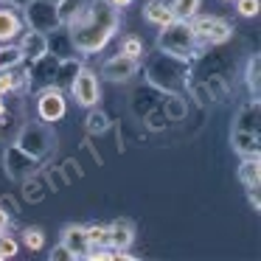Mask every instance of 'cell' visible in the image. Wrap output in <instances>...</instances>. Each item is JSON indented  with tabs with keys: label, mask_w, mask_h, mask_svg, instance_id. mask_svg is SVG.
Listing matches in <instances>:
<instances>
[{
	"label": "cell",
	"mask_w": 261,
	"mask_h": 261,
	"mask_svg": "<svg viewBox=\"0 0 261 261\" xmlns=\"http://www.w3.org/2000/svg\"><path fill=\"white\" fill-rule=\"evenodd\" d=\"M191 31L197 37V42H225L227 37L233 34L230 23L219 17H199L191 20Z\"/></svg>",
	"instance_id": "52a82bcc"
},
{
	"label": "cell",
	"mask_w": 261,
	"mask_h": 261,
	"mask_svg": "<svg viewBox=\"0 0 261 261\" xmlns=\"http://www.w3.org/2000/svg\"><path fill=\"white\" fill-rule=\"evenodd\" d=\"M239 180H242L244 186H258L261 182V160H258V154L242 160V166H239Z\"/></svg>",
	"instance_id": "e0dca14e"
},
{
	"label": "cell",
	"mask_w": 261,
	"mask_h": 261,
	"mask_svg": "<svg viewBox=\"0 0 261 261\" xmlns=\"http://www.w3.org/2000/svg\"><path fill=\"white\" fill-rule=\"evenodd\" d=\"M115 31H118V9L110 0L85 3V9L68 23L70 42L82 54H98Z\"/></svg>",
	"instance_id": "6da1fadb"
},
{
	"label": "cell",
	"mask_w": 261,
	"mask_h": 261,
	"mask_svg": "<svg viewBox=\"0 0 261 261\" xmlns=\"http://www.w3.org/2000/svg\"><path fill=\"white\" fill-rule=\"evenodd\" d=\"M65 110H68V101L62 96V87H42L40 101H37V113L45 124H54V121L65 118Z\"/></svg>",
	"instance_id": "8992f818"
},
{
	"label": "cell",
	"mask_w": 261,
	"mask_h": 261,
	"mask_svg": "<svg viewBox=\"0 0 261 261\" xmlns=\"http://www.w3.org/2000/svg\"><path fill=\"white\" fill-rule=\"evenodd\" d=\"M23 31V20H20L17 12H12V9H0V45L9 40H14V37Z\"/></svg>",
	"instance_id": "9a60e30c"
},
{
	"label": "cell",
	"mask_w": 261,
	"mask_h": 261,
	"mask_svg": "<svg viewBox=\"0 0 261 261\" xmlns=\"http://www.w3.org/2000/svg\"><path fill=\"white\" fill-rule=\"evenodd\" d=\"M110 3H113L115 9H126V6L132 3V0H110Z\"/></svg>",
	"instance_id": "d6a6232c"
},
{
	"label": "cell",
	"mask_w": 261,
	"mask_h": 261,
	"mask_svg": "<svg viewBox=\"0 0 261 261\" xmlns=\"http://www.w3.org/2000/svg\"><path fill=\"white\" fill-rule=\"evenodd\" d=\"M70 93H73V98H76V104L79 107H96L98 104V76L93 73V70H87V68H82L79 73H76V79H73V85H70Z\"/></svg>",
	"instance_id": "5b68a950"
},
{
	"label": "cell",
	"mask_w": 261,
	"mask_h": 261,
	"mask_svg": "<svg viewBox=\"0 0 261 261\" xmlns=\"http://www.w3.org/2000/svg\"><path fill=\"white\" fill-rule=\"evenodd\" d=\"M258 68H261V59H258V57H253V59L247 62V73H244V79H247V87H250L253 93H258V90H261Z\"/></svg>",
	"instance_id": "484cf974"
},
{
	"label": "cell",
	"mask_w": 261,
	"mask_h": 261,
	"mask_svg": "<svg viewBox=\"0 0 261 261\" xmlns=\"http://www.w3.org/2000/svg\"><path fill=\"white\" fill-rule=\"evenodd\" d=\"M17 146H23L29 154H34V158L40 160V158H45V152H51L54 135H51V129H45L42 124H29L23 129V135H20Z\"/></svg>",
	"instance_id": "277c9868"
},
{
	"label": "cell",
	"mask_w": 261,
	"mask_h": 261,
	"mask_svg": "<svg viewBox=\"0 0 261 261\" xmlns=\"http://www.w3.org/2000/svg\"><path fill=\"white\" fill-rule=\"evenodd\" d=\"M23 62V51H20L17 45H6V48H0V70H9L14 68V65Z\"/></svg>",
	"instance_id": "603a6c76"
},
{
	"label": "cell",
	"mask_w": 261,
	"mask_h": 261,
	"mask_svg": "<svg viewBox=\"0 0 261 261\" xmlns=\"http://www.w3.org/2000/svg\"><path fill=\"white\" fill-rule=\"evenodd\" d=\"M163 115H169L171 121H180V118H186V101H182V98L177 96V93H169V96H166Z\"/></svg>",
	"instance_id": "44dd1931"
},
{
	"label": "cell",
	"mask_w": 261,
	"mask_h": 261,
	"mask_svg": "<svg viewBox=\"0 0 261 261\" xmlns=\"http://www.w3.org/2000/svg\"><path fill=\"white\" fill-rule=\"evenodd\" d=\"M85 236H87V244L93 247H107V225H93V227H85Z\"/></svg>",
	"instance_id": "cb8c5ba5"
},
{
	"label": "cell",
	"mask_w": 261,
	"mask_h": 261,
	"mask_svg": "<svg viewBox=\"0 0 261 261\" xmlns=\"http://www.w3.org/2000/svg\"><path fill=\"white\" fill-rule=\"evenodd\" d=\"M34 166H37V158H34V154H29L23 146H12V149H9V154H6V171L12 177H17V180H20V177H25L31 169H34Z\"/></svg>",
	"instance_id": "9c48e42d"
},
{
	"label": "cell",
	"mask_w": 261,
	"mask_h": 261,
	"mask_svg": "<svg viewBox=\"0 0 261 261\" xmlns=\"http://www.w3.org/2000/svg\"><path fill=\"white\" fill-rule=\"evenodd\" d=\"M143 20L163 29L166 23H171V20H174V14H171L169 3H163V0H149L146 6H143Z\"/></svg>",
	"instance_id": "5bb4252c"
},
{
	"label": "cell",
	"mask_w": 261,
	"mask_h": 261,
	"mask_svg": "<svg viewBox=\"0 0 261 261\" xmlns=\"http://www.w3.org/2000/svg\"><path fill=\"white\" fill-rule=\"evenodd\" d=\"M85 9V0H57V12H59V23L68 25L76 14Z\"/></svg>",
	"instance_id": "ffe728a7"
},
{
	"label": "cell",
	"mask_w": 261,
	"mask_h": 261,
	"mask_svg": "<svg viewBox=\"0 0 261 261\" xmlns=\"http://www.w3.org/2000/svg\"><path fill=\"white\" fill-rule=\"evenodd\" d=\"M25 20H29L31 29L37 31H54L59 23V12H57V3H51V0H31V3H25Z\"/></svg>",
	"instance_id": "3957f363"
},
{
	"label": "cell",
	"mask_w": 261,
	"mask_h": 261,
	"mask_svg": "<svg viewBox=\"0 0 261 261\" xmlns=\"http://www.w3.org/2000/svg\"><path fill=\"white\" fill-rule=\"evenodd\" d=\"M6 225H9V214H6L3 208H0V233L6 230Z\"/></svg>",
	"instance_id": "1f68e13d"
},
{
	"label": "cell",
	"mask_w": 261,
	"mask_h": 261,
	"mask_svg": "<svg viewBox=\"0 0 261 261\" xmlns=\"http://www.w3.org/2000/svg\"><path fill=\"white\" fill-rule=\"evenodd\" d=\"M62 244L73 253V258H87L90 253V244H87V236H85V227L79 225H70L62 230Z\"/></svg>",
	"instance_id": "8fae6325"
},
{
	"label": "cell",
	"mask_w": 261,
	"mask_h": 261,
	"mask_svg": "<svg viewBox=\"0 0 261 261\" xmlns=\"http://www.w3.org/2000/svg\"><path fill=\"white\" fill-rule=\"evenodd\" d=\"M20 51H23V59H31V62L42 59L48 54V34H42V31H37V29H29L23 37Z\"/></svg>",
	"instance_id": "30bf717a"
},
{
	"label": "cell",
	"mask_w": 261,
	"mask_h": 261,
	"mask_svg": "<svg viewBox=\"0 0 261 261\" xmlns=\"http://www.w3.org/2000/svg\"><path fill=\"white\" fill-rule=\"evenodd\" d=\"M247 199H250V205H253L255 211L261 208V194H258V186H247Z\"/></svg>",
	"instance_id": "4dcf8cb0"
},
{
	"label": "cell",
	"mask_w": 261,
	"mask_h": 261,
	"mask_svg": "<svg viewBox=\"0 0 261 261\" xmlns=\"http://www.w3.org/2000/svg\"><path fill=\"white\" fill-rule=\"evenodd\" d=\"M135 73H138V59H129V57H124V54L107 59L104 68H101V76L110 79V82H126V79H132Z\"/></svg>",
	"instance_id": "ba28073f"
},
{
	"label": "cell",
	"mask_w": 261,
	"mask_h": 261,
	"mask_svg": "<svg viewBox=\"0 0 261 261\" xmlns=\"http://www.w3.org/2000/svg\"><path fill=\"white\" fill-rule=\"evenodd\" d=\"M79 70H82V62H76V59H59L57 76H54V79L59 82V87H68V85H73Z\"/></svg>",
	"instance_id": "ac0fdd59"
},
{
	"label": "cell",
	"mask_w": 261,
	"mask_h": 261,
	"mask_svg": "<svg viewBox=\"0 0 261 261\" xmlns=\"http://www.w3.org/2000/svg\"><path fill=\"white\" fill-rule=\"evenodd\" d=\"M261 107L258 101L253 104H244L242 110H239V118H236V126L233 129H244V132H258V121H261Z\"/></svg>",
	"instance_id": "2e32d148"
},
{
	"label": "cell",
	"mask_w": 261,
	"mask_h": 261,
	"mask_svg": "<svg viewBox=\"0 0 261 261\" xmlns=\"http://www.w3.org/2000/svg\"><path fill=\"white\" fill-rule=\"evenodd\" d=\"M14 255H17V242L0 233V258H14Z\"/></svg>",
	"instance_id": "83f0119b"
},
{
	"label": "cell",
	"mask_w": 261,
	"mask_h": 261,
	"mask_svg": "<svg viewBox=\"0 0 261 261\" xmlns=\"http://www.w3.org/2000/svg\"><path fill=\"white\" fill-rule=\"evenodd\" d=\"M236 9L242 17H255L258 14V0H236Z\"/></svg>",
	"instance_id": "f1b7e54d"
},
{
	"label": "cell",
	"mask_w": 261,
	"mask_h": 261,
	"mask_svg": "<svg viewBox=\"0 0 261 261\" xmlns=\"http://www.w3.org/2000/svg\"><path fill=\"white\" fill-rule=\"evenodd\" d=\"M227 3H230V0H227Z\"/></svg>",
	"instance_id": "e575fe53"
},
{
	"label": "cell",
	"mask_w": 261,
	"mask_h": 261,
	"mask_svg": "<svg viewBox=\"0 0 261 261\" xmlns=\"http://www.w3.org/2000/svg\"><path fill=\"white\" fill-rule=\"evenodd\" d=\"M158 48L169 57H177V59H186L194 54L197 48V37L191 31V20H171L160 29V37H158Z\"/></svg>",
	"instance_id": "7a4b0ae2"
},
{
	"label": "cell",
	"mask_w": 261,
	"mask_h": 261,
	"mask_svg": "<svg viewBox=\"0 0 261 261\" xmlns=\"http://www.w3.org/2000/svg\"><path fill=\"white\" fill-rule=\"evenodd\" d=\"M48 258H51V261H73V253H70L65 244H57V247L48 253Z\"/></svg>",
	"instance_id": "f546056e"
},
{
	"label": "cell",
	"mask_w": 261,
	"mask_h": 261,
	"mask_svg": "<svg viewBox=\"0 0 261 261\" xmlns=\"http://www.w3.org/2000/svg\"><path fill=\"white\" fill-rule=\"evenodd\" d=\"M233 149H236L242 158H253V154L261 152V143H258V132H244V129H233L230 138Z\"/></svg>",
	"instance_id": "4fadbf2b"
},
{
	"label": "cell",
	"mask_w": 261,
	"mask_h": 261,
	"mask_svg": "<svg viewBox=\"0 0 261 261\" xmlns=\"http://www.w3.org/2000/svg\"><path fill=\"white\" fill-rule=\"evenodd\" d=\"M12 3H17V6H25V3H31V0H12Z\"/></svg>",
	"instance_id": "836d02e7"
},
{
	"label": "cell",
	"mask_w": 261,
	"mask_h": 261,
	"mask_svg": "<svg viewBox=\"0 0 261 261\" xmlns=\"http://www.w3.org/2000/svg\"><path fill=\"white\" fill-rule=\"evenodd\" d=\"M132 242H135V230H132L129 222H115V225L107 227V247L126 250Z\"/></svg>",
	"instance_id": "7c38bea8"
},
{
	"label": "cell",
	"mask_w": 261,
	"mask_h": 261,
	"mask_svg": "<svg viewBox=\"0 0 261 261\" xmlns=\"http://www.w3.org/2000/svg\"><path fill=\"white\" fill-rule=\"evenodd\" d=\"M85 126H87V132H90V135H101V132H107L110 121H107V115H104L101 110H93L90 107V115H87Z\"/></svg>",
	"instance_id": "7402d4cb"
},
{
	"label": "cell",
	"mask_w": 261,
	"mask_h": 261,
	"mask_svg": "<svg viewBox=\"0 0 261 261\" xmlns=\"http://www.w3.org/2000/svg\"><path fill=\"white\" fill-rule=\"evenodd\" d=\"M121 54L129 59H141L143 57V42L138 40V37H126L124 42H121Z\"/></svg>",
	"instance_id": "4316f807"
},
{
	"label": "cell",
	"mask_w": 261,
	"mask_h": 261,
	"mask_svg": "<svg viewBox=\"0 0 261 261\" xmlns=\"http://www.w3.org/2000/svg\"><path fill=\"white\" fill-rule=\"evenodd\" d=\"M199 3L202 0H171V14H174L177 20H194L199 14Z\"/></svg>",
	"instance_id": "d6986e66"
},
{
	"label": "cell",
	"mask_w": 261,
	"mask_h": 261,
	"mask_svg": "<svg viewBox=\"0 0 261 261\" xmlns=\"http://www.w3.org/2000/svg\"><path fill=\"white\" fill-rule=\"evenodd\" d=\"M23 244H25V250H42L45 247V233H42L40 227H25Z\"/></svg>",
	"instance_id": "d4e9b609"
}]
</instances>
